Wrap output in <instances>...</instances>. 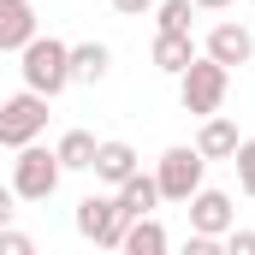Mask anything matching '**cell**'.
I'll use <instances>...</instances> for the list:
<instances>
[{"instance_id": "25", "label": "cell", "mask_w": 255, "mask_h": 255, "mask_svg": "<svg viewBox=\"0 0 255 255\" xmlns=\"http://www.w3.org/2000/svg\"><path fill=\"white\" fill-rule=\"evenodd\" d=\"M250 6H255V0H250Z\"/></svg>"}, {"instance_id": "11", "label": "cell", "mask_w": 255, "mask_h": 255, "mask_svg": "<svg viewBox=\"0 0 255 255\" xmlns=\"http://www.w3.org/2000/svg\"><path fill=\"white\" fill-rule=\"evenodd\" d=\"M238 142H244V136H238V125H232V119H226V113H214V119H202V130H196V154H202V160H232V154H238Z\"/></svg>"}, {"instance_id": "15", "label": "cell", "mask_w": 255, "mask_h": 255, "mask_svg": "<svg viewBox=\"0 0 255 255\" xmlns=\"http://www.w3.org/2000/svg\"><path fill=\"white\" fill-rule=\"evenodd\" d=\"M113 65V48L107 42H77L71 48V83H101Z\"/></svg>"}, {"instance_id": "9", "label": "cell", "mask_w": 255, "mask_h": 255, "mask_svg": "<svg viewBox=\"0 0 255 255\" xmlns=\"http://www.w3.org/2000/svg\"><path fill=\"white\" fill-rule=\"evenodd\" d=\"M36 6L30 0H0V54H24L36 42Z\"/></svg>"}, {"instance_id": "7", "label": "cell", "mask_w": 255, "mask_h": 255, "mask_svg": "<svg viewBox=\"0 0 255 255\" xmlns=\"http://www.w3.org/2000/svg\"><path fill=\"white\" fill-rule=\"evenodd\" d=\"M184 208H190V232H196V238H226V232L238 226V208H232L226 190H208V184H202Z\"/></svg>"}, {"instance_id": "22", "label": "cell", "mask_w": 255, "mask_h": 255, "mask_svg": "<svg viewBox=\"0 0 255 255\" xmlns=\"http://www.w3.org/2000/svg\"><path fill=\"white\" fill-rule=\"evenodd\" d=\"M12 214H18V196H12V184H0V232L12 226Z\"/></svg>"}, {"instance_id": "2", "label": "cell", "mask_w": 255, "mask_h": 255, "mask_svg": "<svg viewBox=\"0 0 255 255\" xmlns=\"http://www.w3.org/2000/svg\"><path fill=\"white\" fill-rule=\"evenodd\" d=\"M226 89H232V71L214 60H202L196 54L190 71L178 77V101H184V113H196V119H214L220 107H226Z\"/></svg>"}, {"instance_id": "1", "label": "cell", "mask_w": 255, "mask_h": 255, "mask_svg": "<svg viewBox=\"0 0 255 255\" xmlns=\"http://www.w3.org/2000/svg\"><path fill=\"white\" fill-rule=\"evenodd\" d=\"M18 71H24V89H30V95L54 101V95L71 89V48H65L60 36H36V42L18 54Z\"/></svg>"}, {"instance_id": "17", "label": "cell", "mask_w": 255, "mask_h": 255, "mask_svg": "<svg viewBox=\"0 0 255 255\" xmlns=\"http://www.w3.org/2000/svg\"><path fill=\"white\" fill-rule=\"evenodd\" d=\"M190 18H196V6L190 0H154V36H190Z\"/></svg>"}, {"instance_id": "6", "label": "cell", "mask_w": 255, "mask_h": 255, "mask_svg": "<svg viewBox=\"0 0 255 255\" xmlns=\"http://www.w3.org/2000/svg\"><path fill=\"white\" fill-rule=\"evenodd\" d=\"M202 172H208V160L196 154L190 142L166 148V154H160V166H154V184H160V202H190V196L202 190Z\"/></svg>"}, {"instance_id": "10", "label": "cell", "mask_w": 255, "mask_h": 255, "mask_svg": "<svg viewBox=\"0 0 255 255\" xmlns=\"http://www.w3.org/2000/svg\"><path fill=\"white\" fill-rule=\"evenodd\" d=\"M89 172H95L107 190H119V184H125V178H136L142 166H136V148L113 136V142H101V148H95V166H89Z\"/></svg>"}, {"instance_id": "23", "label": "cell", "mask_w": 255, "mask_h": 255, "mask_svg": "<svg viewBox=\"0 0 255 255\" xmlns=\"http://www.w3.org/2000/svg\"><path fill=\"white\" fill-rule=\"evenodd\" d=\"M113 12L119 18H142V12H154V0H113Z\"/></svg>"}, {"instance_id": "14", "label": "cell", "mask_w": 255, "mask_h": 255, "mask_svg": "<svg viewBox=\"0 0 255 255\" xmlns=\"http://www.w3.org/2000/svg\"><path fill=\"white\" fill-rule=\"evenodd\" d=\"M119 255H172V238H166V226L148 214V220H136L125 232V244H119Z\"/></svg>"}, {"instance_id": "19", "label": "cell", "mask_w": 255, "mask_h": 255, "mask_svg": "<svg viewBox=\"0 0 255 255\" xmlns=\"http://www.w3.org/2000/svg\"><path fill=\"white\" fill-rule=\"evenodd\" d=\"M0 255H42V250H36V238H30V232L6 226V232H0Z\"/></svg>"}, {"instance_id": "20", "label": "cell", "mask_w": 255, "mask_h": 255, "mask_svg": "<svg viewBox=\"0 0 255 255\" xmlns=\"http://www.w3.org/2000/svg\"><path fill=\"white\" fill-rule=\"evenodd\" d=\"M220 250H226V255H255V232H250V226H232V232L220 238Z\"/></svg>"}, {"instance_id": "21", "label": "cell", "mask_w": 255, "mask_h": 255, "mask_svg": "<svg viewBox=\"0 0 255 255\" xmlns=\"http://www.w3.org/2000/svg\"><path fill=\"white\" fill-rule=\"evenodd\" d=\"M172 255H226V250H220V238H196V232H190Z\"/></svg>"}, {"instance_id": "24", "label": "cell", "mask_w": 255, "mask_h": 255, "mask_svg": "<svg viewBox=\"0 0 255 255\" xmlns=\"http://www.w3.org/2000/svg\"><path fill=\"white\" fill-rule=\"evenodd\" d=\"M196 12H226V6H238V0H190Z\"/></svg>"}, {"instance_id": "5", "label": "cell", "mask_w": 255, "mask_h": 255, "mask_svg": "<svg viewBox=\"0 0 255 255\" xmlns=\"http://www.w3.org/2000/svg\"><path fill=\"white\" fill-rule=\"evenodd\" d=\"M42 130H48V101L42 95L18 89V95L0 101V148H30Z\"/></svg>"}, {"instance_id": "13", "label": "cell", "mask_w": 255, "mask_h": 255, "mask_svg": "<svg viewBox=\"0 0 255 255\" xmlns=\"http://www.w3.org/2000/svg\"><path fill=\"white\" fill-rule=\"evenodd\" d=\"M196 54H202V48H196L190 36H154V48H148V60H154V71H166V77H184Z\"/></svg>"}, {"instance_id": "4", "label": "cell", "mask_w": 255, "mask_h": 255, "mask_svg": "<svg viewBox=\"0 0 255 255\" xmlns=\"http://www.w3.org/2000/svg\"><path fill=\"white\" fill-rule=\"evenodd\" d=\"M71 220H77V232H83L95 250H119V244H125V232H130V220L119 214V202H113L107 190H89L83 202H77V214H71Z\"/></svg>"}, {"instance_id": "8", "label": "cell", "mask_w": 255, "mask_h": 255, "mask_svg": "<svg viewBox=\"0 0 255 255\" xmlns=\"http://www.w3.org/2000/svg\"><path fill=\"white\" fill-rule=\"evenodd\" d=\"M202 60L226 65V71H232V65H250V60H255L250 24H232V18H226V24H214V30H208V42H202Z\"/></svg>"}, {"instance_id": "12", "label": "cell", "mask_w": 255, "mask_h": 255, "mask_svg": "<svg viewBox=\"0 0 255 255\" xmlns=\"http://www.w3.org/2000/svg\"><path fill=\"white\" fill-rule=\"evenodd\" d=\"M113 202H119V214L136 226V220H148V214L160 208V184H154L148 172H136V178H125V184L113 190Z\"/></svg>"}, {"instance_id": "3", "label": "cell", "mask_w": 255, "mask_h": 255, "mask_svg": "<svg viewBox=\"0 0 255 255\" xmlns=\"http://www.w3.org/2000/svg\"><path fill=\"white\" fill-rule=\"evenodd\" d=\"M60 154L54 148H42V142H30V148H18V160H12V196L18 202H48V196L60 190Z\"/></svg>"}, {"instance_id": "16", "label": "cell", "mask_w": 255, "mask_h": 255, "mask_svg": "<svg viewBox=\"0 0 255 255\" xmlns=\"http://www.w3.org/2000/svg\"><path fill=\"white\" fill-rule=\"evenodd\" d=\"M95 148H101V142H95L89 130H65L60 142H54V154H60V172H89V166H95Z\"/></svg>"}, {"instance_id": "18", "label": "cell", "mask_w": 255, "mask_h": 255, "mask_svg": "<svg viewBox=\"0 0 255 255\" xmlns=\"http://www.w3.org/2000/svg\"><path fill=\"white\" fill-rule=\"evenodd\" d=\"M232 166H238V190H244V196H255V136H244V142H238Z\"/></svg>"}]
</instances>
